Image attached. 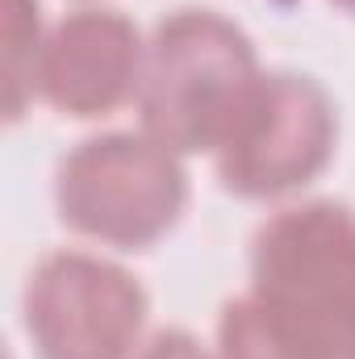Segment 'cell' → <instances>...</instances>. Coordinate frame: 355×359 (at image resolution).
Here are the masks:
<instances>
[{
  "instance_id": "6da1fadb",
  "label": "cell",
  "mask_w": 355,
  "mask_h": 359,
  "mask_svg": "<svg viewBox=\"0 0 355 359\" xmlns=\"http://www.w3.org/2000/svg\"><path fill=\"white\" fill-rule=\"evenodd\" d=\"M255 42L213 8L168 13L147 42L142 130L176 155H213L260 80Z\"/></svg>"
},
{
  "instance_id": "7a4b0ae2",
  "label": "cell",
  "mask_w": 355,
  "mask_h": 359,
  "mask_svg": "<svg viewBox=\"0 0 355 359\" xmlns=\"http://www.w3.org/2000/svg\"><path fill=\"white\" fill-rule=\"evenodd\" d=\"M322 359H355V209L301 201L251 238V288Z\"/></svg>"
},
{
  "instance_id": "3957f363",
  "label": "cell",
  "mask_w": 355,
  "mask_h": 359,
  "mask_svg": "<svg viewBox=\"0 0 355 359\" xmlns=\"http://www.w3.org/2000/svg\"><path fill=\"white\" fill-rule=\"evenodd\" d=\"M59 222L117 251H151L188 209V172L172 147L147 130L84 138L55 172Z\"/></svg>"
},
{
  "instance_id": "277c9868",
  "label": "cell",
  "mask_w": 355,
  "mask_h": 359,
  "mask_svg": "<svg viewBox=\"0 0 355 359\" xmlns=\"http://www.w3.org/2000/svg\"><path fill=\"white\" fill-rule=\"evenodd\" d=\"M339 147L330 92L301 72H264L213 151L217 180L239 201H276L322 176Z\"/></svg>"
},
{
  "instance_id": "5b68a950",
  "label": "cell",
  "mask_w": 355,
  "mask_h": 359,
  "mask_svg": "<svg viewBox=\"0 0 355 359\" xmlns=\"http://www.w3.org/2000/svg\"><path fill=\"white\" fill-rule=\"evenodd\" d=\"M147 313V288L88 251L42 255L21 292L25 339L38 359H134Z\"/></svg>"
},
{
  "instance_id": "8992f818",
  "label": "cell",
  "mask_w": 355,
  "mask_h": 359,
  "mask_svg": "<svg viewBox=\"0 0 355 359\" xmlns=\"http://www.w3.org/2000/svg\"><path fill=\"white\" fill-rule=\"evenodd\" d=\"M147 42L117 8H76L46 29L38 59V100L63 117H109L138 100Z\"/></svg>"
},
{
  "instance_id": "52a82bcc",
  "label": "cell",
  "mask_w": 355,
  "mask_h": 359,
  "mask_svg": "<svg viewBox=\"0 0 355 359\" xmlns=\"http://www.w3.org/2000/svg\"><path fill=\"white\" fill-rule=\"evenodd\" d=\"M217 359H322L301 334H293L276 313L243 292L226 301L217 318Z\"/></svg>"
},
{
  "instance_id": "ba28073f",
  "label": "cell",
  "mask_w": 355,
  "mask_h": 359,
  "mask_svg": "<svg viewBox=\"0 0 355 359\" xmlns=\"http://www.w3.org/2000/svg\"><path fill=\"white\" fill-rule=\"evenodd\" d=\"M46 46L38 0H4V113L8 121L25 117V104L38 100V59Z\"/></svg>"
},
{
  "instance_id": "9c48e42d",
  "label": "cell",
  "mask_w": 355,
  "mask_h": 359,
  "mask_svg": "<svg viewBox=\"0 0 355 359\" xmlns=\"http://www.w3.org/2000/svg\"><path fill=\"white\" fill-rule=\"evenodd\" d=\"M134 359H217V355H209L201 347V339L188 334V330H159L138 347Z\"/></svg>"
},
{
  "instance_id": "30bf717a",
  "label": "cell",
  "mask_w": 355,
  "mask_h": 359,
  "mask_svg": "<svg viewBox=\"0 0 355 359\" xmlns=\"http://www.w3.org/2000/svg\"><path fill=\"white\" fill-rule=\"evenodd\" d=\"M339 13H347V17H355V0H330Z\"/></svg>"
}]
</instances>
